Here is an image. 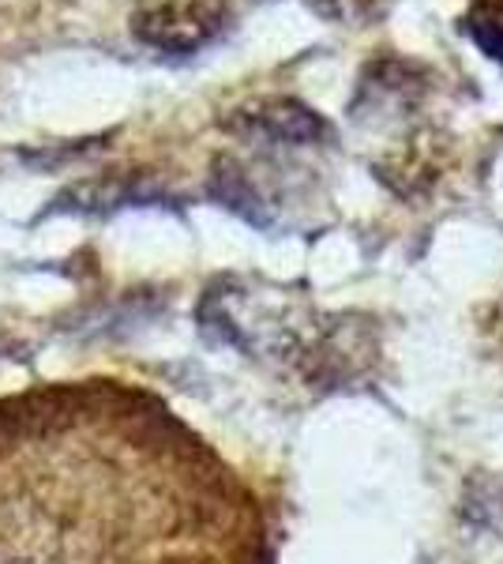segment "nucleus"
I'll use <instances>...</instances> for the list:
<instances>
[{
  "label": "nucleus",
  "mask_w": 503,
  "mask_h": 564,
  "mask_svg": "<svg viewBox=\"0 0 503 564\" xmlns=\"http://www.w3.org/2000/svg\"><path fill=\"white\" fill-rule=\"evenodd\" d=\"M462 26L492 61L503 65V0H473Z\"/></svg>",
  "instance_id": "nucleus-2"
},
{
  "label": "nucleus",
  "mask_w": 503,
  "mask_h": 564,
  "mask_svg": "<svg viewBox=\"0 0 503 564\" xmlns=\"http://www.w3.org/2000/svg\"><path fill=\"white\" fill-rule=\"evenodd\" d=\"M308 4H316V12H324L327 20H361L364 12L372 8V0H308Z\"/></svg>",
  "instance_id": "nucleus-3"
},
{
  "label": "nucleus",
  "mask_w": 503,
  "mask_h": 564,
  "mask_svg": "<svg viewBox=\"0 0 503 564\" xmlns=\"http://www.w3.org/2000/svg\"><path fill=\"white\" fill-rule=\"evenodd\" d=\"M226 26H230V0H154L132 15V31L166 53H196Z\"/></svg>",
  "instance_id": "nucleus-1"
}]
</instances>
